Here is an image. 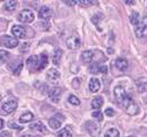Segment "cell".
I'll return each mask as SVG.
<instances>
[{
	"label": "cell",
	"mask_w": 147,
	"mask_h": 137,
	"mask_svg": "<svg viewBox=\"0 0 147 137\" xmlns=\"http://www.w3.org/2000/svg\"><path fill=\"white\" fill-rule=\"evenodd\" d=\"M19 44V40L16 37H11L9 35H3L0 37V45L9 49H12L17 47Z\"/></svg>",
	"instance_id": "1"
},
{
	"label": "cell",
	"mask_w": 147,
	"mask_h": 137,
	"mask_svg": "<svg viewBox=\"0 0 147 137\" xmlns=\"http://www.w3.org/2000/svg\"><path fill=\"white\" fill-rule=\"evenodd\" d=\"M125 110L126 112L130 116H136L139 112V107L136 103L131 98L128 96L125 101Z\"/></svg>",
	"instance_id": "2"
},
{
	"label": "cell",
	"mask_w": 147,
	"mask_h": 137,
	"mask_svg": "<svg viewBox=\"0 0 147 137\" xmlns=\"http://www.w3.org/2000/svg\"><path fill=\"white\" fill-rule=\"evenodd\" d=\"M18 19L22 23H30L34 19V14L30 9H23L20 12L18 15Z\"/></svg>",
	"instance_id": "3"
},
{
	"label": "cell",
	"mask_w": 147,
	"mask_h": 137,
	"mask_svg": "<svg viewBox=\"0 0 147 137\" xmlns=\"http://www.w3.org/2000/svg\"><path fill=\"white\" fill-rule=\"evenodd\" d=\"M114 93H115V98H116V100L118 103H123L127 98V97H128L125 88L122 86H120V85L115 88Z\"/></svg>",
	"instance_id": "4"
},
{
	"label": "cell",
	"mask_w": 147,
	"mask_h": 137,
	"mask_svg": "<svg viewBox=\"0 0 147 137\" xmlns=\"http://www.w3.org/2000/svg\"><path fill=\"white\" fill-rule=\"evenodd\" d=\"M86 129L89 133L94 137L98 136L100 132V127L95 122H88L86 123Z\"/></svg>",
	"instance_id": "5"
},
{
	"label": "cell",
	"mask_w": 147,
	"mask_h": 137,
	"mask_svg": "<svg viewBox=\"0 0 147 137\" xmlns=\"http://www.w3.org/2000/svg\"><path fill=\"white\" fill-rule=\"evenodd\" d=\"M66 45L71 50H76L80 47V39L76 35H72L66 40Z\"/></svg>",
	"instance_id": "6"
},
{
	"label": "cell",
	"mask_w": 147,
	"mask_h": 137,
	"mask_svg": "<svg viewBox=\"0 0 147 137\" xmlns=\"http://www.w3.org/2000/svg\"><path fill=\"white\" fill-rule=\"evenodd\" d=\"M61 94H62V90L60 88L55 87L51 88L49 92H48V97L51 99L53 102L58 103L60 100V97H61Z\"/></svg>",
	"instance_id": "7"
},
{
	"label": "cell",
	"mask_w": 147,
	"mask_h": 137,
	"mask_svg": "<svg viewBox=\"0 0 147 137\" xmlns=\"http://www.w3.org/2000/svg\"><path fill=\"white\" fill-rule=\"evenodd\" d=\"M17 106H18V103L16 100H9L3 104V109L5 112L9 114L16 110Z\"/></svg>",
	"instance_id": "8"
},
{
	"label": "cell",
	"mask_w": 147,
	"mask_h": 137,
	"mask_svg": "<svg viewBox=\"0 0 147 137\" xmlns=\"http://www.w3.org/2000/svg\"><path fill=\"white\" fill-rule=\"evenodd\" d=\"M11 32L15 37H17V38H20V39L24 38L26 36V29L24 27L20 26V25L13 26L12 27Z\"/></svg>",
	"instance_id": "9"
},
{
	"label": "cell",
	"mask_w": 147,
	"mask_h": 137,
	"mask_svg": "<svg viewBox=\"0 0 147 137\" xmlns=\"http://www.w3.org/2000/svg\"><path fill=\"white\" fill-rule=\"evenodd\" d=\"M135 33L138 38H142L147 36V25L146 23H139L135 28Z\"/></svg>",
	"instance_id": "10"
},
{
	"label": "cell",
	"mask_w": 147,
	"mask_h": 137,
	"mask_svg": "<svg viewBox=\"0 0 147 137\" xmlns=\"http://www.w3.org/2000/svg\"><path fill=\"white\" fill-rule=\"evenodd\" d=\"M60 78V73L56 69L51 68L47 73V80L51 83H55Z\"/></svg>",
	"instance_id": "11"
},
{
	"label": "cell",
	"mask_w": 147,
	"mask_h": 137,
	"mask_svg": "<svg viewBox=\"0 0 147 137\" xmlns=\"http://www.w3.org/2000/svg\"><path fill=\"white\" fill-rule=\"evenodd\" d=\"M61 116V115L59 113H58L57 115H55L53 117H51V119H49L48 121V124L49 126H51V129H57L60 128V126H62V121H60L61 119H59V117Z\"/></svg>",
	"instance_id": "12"
},
{
	"label": "cell",
	"mask_w": 147,
	"mask_h": 137,
	"mask_svg": "<svg viewBox=\"0 0 147 137\" xmlns=\"http://www.w3.org/2000/svg\"><path fill=\"white\" fill-rule=\"evenodd\" d=\"M52 16V11L50 8H48V6L44 5L40 9V10L38 12V17L43 19H49Z\"/></svg>",
	"instance_id": "13"
},
{
	"label": "cell",
	"mask_w": 147,
	"mask_h": 137,
	"mask_svg": "<svg viewBox=\"0 0 147 137\" xmlns=\"http://www.w3.org/2000/svg\"><path fill=\"white\" fill-rule=\"evenodd\" d=\"M27 66L30 67V68L35 69L38 71V67H39V57L37 55L30 56L27 60Z\"/></svg>",
	"instance_id": "14"
},
{
	"label": "cell",
	"mask_w": 147,
	"mask_h": 137,
	"mask_svg": "<svg viewBox=\"0 0 147 137\" xmlns=\"http://www.w3.org/2000/svg\"><path fill=\"white\" fill-rule=\"evenodd\" d=\"M62 54H63V50L61 48L58 47L55 48L53 53V59H52V61H53V63L55 65L59 66L60 61H61Z\"/></svg>",
	"instance_id": "15"
},
{
	"label": "cell",
	"mask_w": 147,
	"mask_h": 137,
	"mask_svg": "<svg viewBox=\"0 0 147 137\" xmlns=\"http://www.w3.org/2000/svg\"><path fill=\"white\" fill-rule=\"evenodd\" d=\"M23 62L21 61H15L10 63V65L9 66V68L15 74H19L20 71L23 69Z\"/></svg>",
	"instance_id": "16"
},
{
	"label": "cell",
	"mask_w": 147,
	"mask_h": 137,
	"mask_svg": "<svg viewBox=\"0 0 147 137\" xmlns=\"http://www.w3.org/2000/svg\"><path fill=\"white\" fill-rule=\"evenodd\" d=\"M115 66L121 71H125L128 67V61L124 57H118L115 61Z\"/></svg>",
	"instance_id": "17"
},
{
	"label": "cell",
	"mask_w": 147,
	"mask_h": 137,
	"mask_svg": "<svg viewBox=\"0 0 147 137\" xmlns=\"http://www.w3.org/2000/svg\"><path fill=\"white\" fill-rule=\"evenodd\" d=\"M100 88V83L99 80L97 78H91L89 83V89L91 92H97L99 91Z\"/></svg>",
	"instance_id": "18"
},
{
	"label": "cell",
	"mask_w": 147,
	"mask_h": 137,
	"mask_svg": "<svg viewBox=\"0 0 147 137\" xmlns=\"http://www.w3.org/2000/svg\"><path fill=\"white\" fill-rule=\"evenodd\" d=\"M136 84L137 88H139L140 92H146L147 91V78L142 77L139 78V79L136 81Z\"/></svg>",
	"instance_id": "19"
},
{
	"label": "cell",
	"mask_w": 147,
	"mask_h": 137,
	"mask_svg": "<svg viewBox=\"0 0 147 137\" xmlns=\"http://www.w3.org/2000/svg\"><path fill=\"white\" fill-rule=\"evenodd\" d=\"M94 52L91 50H85L81 53V60L84 63H90L94 58Z\"/></svg>",
	"instance_id": "20"
},
{
	"label": "cell",
	"mask_w": 147,
	"mask_h": 137,
	"mask_svg": "<svg viewBox=\"0 0 147 137\" xmlns=\"http://www.w3.org/2000/svg\"><path fill=\"white\" fill-rule=\"evenodd\" d=\"M30 128L33 130H37V131H39V132H41L43 133H45L47 132V129L46 127L45 126V125L43 123H41L40 122H37L35 123L31 124L30 126Z\"/></svg>",
	"instance_id": "21"
},
{
	"label": "cell",
	"mask_w": 147,
	"mask_h": 137,
	"mask_svg": "<svg viewBox=\"0 0 147 137\" xmlns=\"http://www.w3.org/2000/svg\"><path fill=\"white\" fill-rule=\"evenodd\" d=\"M48 63V57L45 53H41L39 57V67H38V71L42 70L47 66Z\"/></svg>",
	"instance_id": "22"
},
{
	"label": "cell",
	"mask_w": 147,
	"mask_h": 137,
	"mask_svg": "<svg viewBox=\"0 0 147 137\" xmlns=\"http://www.w3.org/2000/svg\"><path fill=\"white\" fill-rule=\"evenodd\" d=\"M33 119H34V115L31 112H25V113L20 116L19 122L20 123H27V122L32 121Z\"/></svg>",
	"instance_id": "23"
},
{
	"label": "cell",
	"mask_w": 147,
	"mask_h": 137,
	"mask_svg": "<svg viewBox=\"0 0 147 137\" xmlns=\"http://www.w3.org/2000/svg\"><path fill=\"white\" fill-rule=\"evenodd\" d=\"M104 104V98L101 96H97V97L94 98L92 102H91V107L93 108H100L103 106Z\"/></svg>",
	"instance_id": "24"
},
{
	"label": "cell",
	"mask_w": 147,
	"mask_h": 137,
	"mask_svg": "<svg viewBox=\"0 0 147 137\" xmlns=\"http://www.w3.org/2000/svg\"><path fill=\"white\" fill-rule=\"evenodd\" d=\"M130 23L134 26H138L140 23V16L139 13H137L136 11H133L130 15Z\"/></svg>",
	"instance_id": "25"
},
{
	"label": "cell",
	"mask_w": 147,
	"mask_h": 137,
	"mask_svg": "<svg viewBox=\"0 0 147 137\" xmlns=\"http://www.w3.org/2000/svg\"><path fill=\"white\" fill-rule=\"evenodd\" d=\"M16 5H17V2L14 0H9L6 1L4 5V7L6 10L8 11H13L16 9Z\"/></svg>",
	"instance_id": "26"
},
{
	"label": "cell",
	"mask_w": 147,
	"mask_h": 137,
	"mask_svg": "<svg viewBox=\"0 0 147 137\" xmlns=\"http://www.w3.org/2000/svg\"><path fill=\"white\" fill-rule=\"evenodd\" d=\"M120 133L118 132V129H110L107 130L105 135V137H119Z\"/></svg>",
	"instance_id": "27"
},
{
	"label": "cell",
	"mask_w": 147,
	"mask_h": 137,
	"mask_svg": "<svg viewBox=\"0 0 147 137\" xmlns=\"http://www.w3.org/2000/svg\"><path fill=\"white\" fill-rule=\"evenodd\" d=\"M89 71L92 74H97L98 72H100V65L99 63H96V62H94L91 64L90 67H89Z\"/></svg>",
	"instance_id": "28"
},
{
	"label": "cell",
	"mask_w": 147,
	"mask_h": 137,
	"mask_svg": "<svg viewBox=\"0 0 147 137\" xmlns=\"http://www.w3.org/2000/svg\"><path fill=\"white\" fill-rule=\"evenodd\" d=\"M58 137H72V134L71 132L68 130L67 129L64 128V129H61L59 132H58Z\"/></svg>",
	"instance_id": "29"
},
{
	"label": "cell",
	"mask_w": 147,
	"mask_h": 137,
	"mask_svg": "<svg viewBox=\"0 0 147 137\" xmlns=\"http://www.w3.org/2000/svg\"><path fill=\"white\" fill-rule=\"evenodd\" d=\"M9 53L7 51L3 50H0V63H4L7 61L9 57Z\"/></svg>",
	"instance_id": "30"
},
{
	"label": "cell",
	"mask_w": 147,
	"mask_h": 137,
	"mask_svg": "<svg viewBox=\"0 0 147 137\" xmlns=\"http://www.w3.org/2000/svg\"><path fill=\"white\" fill-rule=\"evenodd\" d=\"M68 101L69 102V103H71L72 105H74V106H79L80 104V99L77 97H76L75 95H70Z\"/></svg>",
	"instance_id": "31"
},
{
	"label": "cell",
	"mask_w": 147,
	"mask_h": 137,
	"mask_svg": "<svg viewBox=\"0 0 147 137\" xmlns=\"http://www.w3.org/2000/svg\"><path fill=\"white\" fill-rule=\"evenodd\" d=\"M92 116L94 117V119H96L99 122H101L104 119V116L100 111H96V112H94L92 113Z\"/></svg>",
	"instance_id": "32"
},
{
	"label": "cell",
	"mask_w": 147,
	"mask_h": 137,
	"mask_svg": "<svg viewBox=\"0 0 147 137\" xmlns=\"http://www.w3.org/2000/svg\"><path fill=\"white\" fill-rule=\"evenodd\" d=\"M105 113L106 114V116H109V117H112V116H115V111L113 110V108H108L105 110Z\"/></svg>",
	"instance_id": "33"
},
{
	"label": "cell",
	"mask_w": 147,
	"mask_h": 137,
	"mask_svg": "<svg viewBox=\"0 0 147 137\" xmlns=\"http://www.w3.org/2000/svg\"><path fill=\"white\" fill-rule=\"evenodd\" d=\"M9 128H11V129H19V130H20V129H23V127L20 126H18V125H16V124H15L14 122H9Z\"/></svg>",
	"instance_id": "34"
},
{
	"label": "cell",
	"mask_w": 147,
	"mask_h": 137,
	"mask_svg": "<svg viewBox=\"0 0 147 137\" xmlns=\"http://www.w3.org/2000/svg\"><path fill=\"white\" fill-rule=\"evenodd\" d=\"M79 3H80L81 4H83V5H92L93 3H95V1H90V0L83 1V0H80V1H79Z\"/></svg>",
	"instance_id": "35"
},
{
	"label": "cell",
	"mask_w": 147,
	"mask_h": 137,
	"mask_svg": "<svg viewBox=\"0 0 147 137\" xmlns=\"http://www.w3.org/2000/svg\"><path fill=\"white\" fill-rule=\"evenodd\" d=\"M0 137H12V135L10 132L4 131V132H0Z\"/></svg>",
	"instance_id": "36"
},
{
	"label": "cell",
	"mask_w": 147,
	"mask_h": 137,
	"mask_svg": "<svg viewBox=\"0 0 147 137\" xmlns=\"http://www.w3.org/2000/svg\"><path fill=\"white\" fill-rule=\"evenodd\" d=\"M100 72L101 73H104V74H106L107 72V67L106 65H104V66H100Z\"/></svg>",
	"instance_id": "37"
},
{
	"label": "cell",
	"mask_w": 147,
	"mask_h": 137,
	"mask_svg": "<svg viewBox=\"0 0 147 137\" xmlns=\"http://www.w3.org/2000/svg\"><path fill=\"white\" fill-rule=\"evenodd\" d=\"M65 3H66L67 5H70V6H72V5H74L76 4L77 1H65Z\"/></svg>",
	"instance_id": "38"
},
{
	"label": "cell",
	"mask_w": 147,
	"mask_h": 137,
	"mask_svg": "<svg viewBox=\"0 0 147 137\" xmlns=\"http://www.w3.org/2000/svg\"><path fill=\"white\" fill-rule=\"evenodd\" d=\"M3 126H4V122L2 119H0V129H2L3 128Z\"/></svg>",
	"instance_id": "39"
},
{
	"label": "cell",
	"mask_w": 147,
	"mask_h": 137,
	"mask_svg": "<svg viewBox=\"0 0 147 137\" xmlns=\"http://www.w3.org/2000/svg\"><path fill=\"white\" fill-rule=\"evenodd\" d=\"M22 137H40L38 136H33V135H24Z\"/></svg>",
	"instance_id": "40"
},
{
	"label": "cell",
	"mask_w": 147,
	"mask_h": 137,
	"mask_svg": "<svg viewBox=\"0 0 147 137\" xmlns=\"http://www.w3.org/2000/svg\"><path fill=\"white\" fill-rule=\"evenodd\" d=\"M125 3L126 4H129V5H130V4H134V3H135V1H125Z\"/></svg>",
	"instance_id": "41"
},
{
	"label": "cell",
	"mask_w": 147,
	"mask_h": 137,
	"mask_svg": "<svg viewBox=\"0 0 147 137\" xmlns=\"http://www.w3.org/2000/svg\"><path fill=\"white\" fill-rule=\"evenodd\" d=\"M1 100H2V96H1V95H0V102H1Z\"/></svg>",
	"instance_id": "42"
},
{
	"label": "cell",
	"mask_w": 147,
	"mask_h": 137,
	"mask_svg": "<svg viewBox=\"0 0 147 137\" xmlns=\"http://www.w3.org/2000/svg\"><path fill=\"white\" fill-rule=\"evenodd\" d=\"M128 137H132V136H128Z\"/></svg>",
	"instance_id": "43"
}]
</instances>
